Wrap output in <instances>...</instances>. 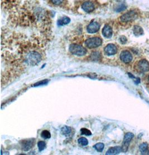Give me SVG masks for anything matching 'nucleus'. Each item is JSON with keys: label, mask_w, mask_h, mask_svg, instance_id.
Listing matches in <instances>:
<instances>
[{"label": "nucleus", "mask_w": 149, "mask_h": 155, "mask_svg": "<svg viewBox=\"0 0 149 155\" xmlns=\"http://www.w3.org/2000/svg\"><path fill=\"white\" fill-rule=\"evenodd\" d=\"M134 68L138 73H144L149 70V62L145 59H142L135 63Z\"/></svg>", "instance_id": "obj_1"}, {"label": "nucleus", "mask_w": 149, "mask_h": 155, "mask_svg": "<svg viewBox=\"0 0 149 155\" xmlns=\"http://www.w3.org/2000/svg\"><path fill=\"white\" fill-rule=\"evenodd\" d=\"M42 60V56L40 54L35 51H33L29 53L27 56L26 62L31 65H35L40 62Z\"/></svg>", "instance_id": "obj_2"}, {"label": "nucleus", "mask_w": 149, "mask_h": 155, "mask_svg": "<svg viewBox=\"0 0 149 155\" xmlns=\"http://www.w3.org/2000/svg\"><path fill=\"white\" fill-rule=\"evenodd\" d=\"M69 50L70 53L78 56H84L87 53V50L84 47L81 45L76 44L70 45L69 46Z\"/></svg>", "instance_id": "obj_3"}, {"label": "nucleus", "mask_w": 149, "mask_h": 155, "mask_svg": "<svg viewBox=\"0 0 149 155\" xmlns=\"http://www.w3.org/2000/svg\"><path fill=\"white\" fill-rule=\"evenodd\" d=\"M102 43V39L98 37H92L85 42V45L89 48H94L100 46Z\"/></svg>", "instance_id": "obj_4"}, {"label": "nucleus", "mask_w": 149, "mask_h": 155, "mask_svg": "<svg viewBox=\"0 0 149 155\" xmlns=\"http://www.w3.org/2000/svg\"><path fill=\"white\" fill-rule=\"evenodd\" d=\"M134 134L131 132H128L125 135L124 138H123V146L121 147L122 151L123 152H126L128 150L130 142L134 138Z\"/></svg>", "instance_id": "obj_5"}, {"label": "nucleus", "mask_w": 149, "mask_h": 155, "mask_svg": "<svg viewBox=\"0 0 149 155\" xmlns=\"http://www.w3.org/2000/svg\"><path fill=\"white\" fill-rule=\"evenodd\" d=\"M138 18V13L135 10L127 12L121 16L120 19L123 22H129L136 19Z\"/></svg>", "instance_id": "obj_6"}, {"label": "nucleus", "mask_w": 149, "mask_h": 155, "mask_svg": "<svg viewBox=\"0 0 149 155\" xmlns=\"http://www.w3.org/2000/svg\"><path fill=\"white\" fill-rule=\"evenodd\" d=\"M22 150L24 151H28L30 150L31 148L34 146V139H30V140H21V142Z\"/></svg>", "instance_id": "obj_7"}, {"label": "nucleus", "mask_w": 149, "mask_h": 155, "mask_svg": "<svg viewBox=\"0 0 149 155\" xmlns=\"http://www.w3.org/2000/svg\"><path fill=\"white\" fill-rule=\"evenodd\" d=\"M120 58L123 62L128 64L132 61V56L129 51H123L120 54Z\"/></svg>", "instance_id": "obj_8"}, {"label": "nucleus", "mask_w": 149, "mask_h": 155, "mask_svg": "<svg viewBox=\"0 0 149 155\" xmlns=\"http://www.w3.org/2000/svg\"><path fill=\"white\" fill-rule=\"evenodd\" d=\"M104 52L108 56L114 55L117 52V48L115 45L109 44L104 48Z\"/></svg>", "instance_id": "obj_9"}, {"label": "nucleus", "mask_w": 149, "mask_h": 155, "mask_svg": "<svg viewBox=\"0 0 149 155\" xmlns=\"http://www.w3.org/2000/svg\"><path fill=\"white\" fill-rule=\"evenodd\" d=\"M100 28V24L97 22H92L89 24L87 28V31L89 33H95L98 31Z\"/></svg>", "instance_id": "obj_10"}, {"label": "nucleus", "mask_w": 149, "mask_h": 155, "mask_svg": "<svg viewBox=\"0 0 149 155\" xmlns=\"http://www.w3.org/2000/svg\"><path fill=\"white\" fill-rule=\"evenodd\" d=\"M82 9L87 12H91L95 10V6L90 1H86L82 4Z\"/></svg>", "instance_id": "obj_11"}, {"label": "nucleus", "mask_w": 149, "mask_h": 155, "mask_svg": "<svg viewBox=\"0 0 149 155\" xmlns=\"http://www.w3.org/2000/svg\"><path fill=\"white\" fill-rule=\"evenodd\" d=\"M113 31H112V28L108 25H106L102 30V35L105 38H110L112 36Z\"/></svg>", "instance_id": "obj_12"}, {"label": "nucleus", "mask_w": 149, "mask_h": 155, "mask_svg": "<svg viewBox=\"0 0 149 155\" xmlns=\"http://www.w3.org/2000/svg\"><path fill=\"white\" fill-rule=\"evenodd\" d=\"M121 151H122L121 147L119 146H116V147L110 148L106 152V155H117L119 154Z\"/></svg>", "instance_id": "obj_13"}, {"label": "nucleus", "mask_w": 149, "mask_h": 155, "mask_svg": "<svg viewBox=\"0 0 149 155\" xmlns=\"http://www.w3.org/2000/svg\"><path fill=\"white\" fill-rule=\"evenodd\" d=\"M140 151L142 155H149V146L147 143H143L141 144L139 146Z\"/></svg>", "instance_id": "obj_14"}, {"label": "nucleus", "mask_w": 149, "mask_h": 155, "mask_svg": "<svg viewBox=\"0 0 149 155\" xmlns=\"http://www.w3.org/2000/svg\"><path fill=\"white\" fill-rule=\"evenodd\" d=\"M70 21V19L67 16H64L57 20V25L58 26H63L64 25H67V24H69Z\"/></svg>", "instance_id": "obj_15"}, {"label": "nucleus", "mask_w": 149, "mask_h": 155, "mask_svg": "<svg viewBox=\"0 0 149 155\" xmlns=\"http://www.w3.org/2000/svg\"><path fill=\"white\" fill-rule=\"evenodd\" d=\"M133 31H134V35L136 36H140L144 34V31L142 28L138 25H135L134 27Z\"/></svg>", "instance_id": "obj_16"}, {"label": "nucleus", "mask_w": 149, "mask_h": 155, "mask_svg": "<svg viewBox=\"0 0 149 155\" xmlns=\"http://www.w3.org/2000/svg\"><path fill=\"white\" fill-rule=\"evenodd\" d=\"M61 133L64 136L69 135L72 132V129L68 126H64L61 128Z\"/></svg>", "instance_id": "obj_17"}, {"label": "nucleus", "mask_w": 149, "mask_h": 155, "mask_svg": "<svg viewBox=\"0 0 149 155\" xmlns=\"http://www.w3.org/2000/svg\"><path fill=\"white\" fill-rule=\"evenodd\" d=\"M93 147L95 148L97 150V151L99 152H102L103 151V149L104 147V145L102 143H98L96 144Z\"/></svg>", "instance_id": "obj_18"}, {"label": "nucleus", "mask_w": 149, "mask_h": 155, "mask_svg": "<svg viewBox=\"0 0 149 155\" xmlns=\"http://www.w3.org/2000/svg\"><path fill=\"white\" fill-rule=\"evenodd\" d=\"M41 136L44 139H49L51 137V134H50V133L48 130H45L42 132Z\"/></svg>", "instance_id": "obj_19"}, {"label": "nucleus", "mask_w": 149, "mask_h": 155, "mask_svg": "<svg viewBox=\"0 0 149 155\" xmlns=\"http://www.w3.org/2000/svg\"><path fill=\"white\" fill-rule=\"evenodd\" d=\"M81 132V134L82 135H85L87 136H91L92 135V132H91L89 129H87L86 128H82L80 129Z\"/></svg>", "instance_id": "obj_20"}, {"label": "nucleus", "mask_w": 149, "mask_h": 155, "mask_svg": "<svg viewBox=\"0 0 149 155\" xmlns=\"http://www.w3.org/2000/svg\"><path fill=\"white\" fill-rule=\"evenodd\" d=\"M78 142L79 144H80L82 145V146H84L88 145V140H87V139H86L85 138H84V137H81L80 138H79Z\"/></svg>", "instance_id": "obj_21"}, {"label": "nucleus", "mask_w": 149, "mask_h": 155, "mask_svg": "<svg viewBox=\"0 0 149 155\" xmlns=\"http://www.w3.org/2000/svg\"><path fill=\"white\" fill-rule=\"evenodd\" d=\"M38 146L39 151H42L46 147V143L44 141H40L38 143Z\"/></svg>", "instance_id": "obj_22"}, {"label": "nucleus", "mask_w": 149, "mask_h": 155, "mask_svg": "<svg viewBox=\"0 0 149 155\" xmlns=\"http://www.w3.org/2000/svg\"><path fill=\"white\" fill-rule=\"evenodd\" d=\"M49 82L48 80H44L42 81H38V83H35L34 86V87H38V86H40V85H46Z\"/></svg>", "instance_id": "obj_23"}, {"label": "nucleus", "mask_w": 149, "mask_h": 155, "mask_svg": "<svg viewBox=\"0 0 149 155\" xmlns=\"http://www.w3.org/2000/svg\"><path fill=\"white\" fill-rule=\"evenodd\" d=\"M99 56H100V54H99V52H95L92 54L91 58H92L93 60H97L99 59Z\"/></svg>", "instance_id": "obj_24"}, {"label": "nucleus", "mask_w": 149, "mask_h": 155, "mask_svg": "<svg viewBox=\"0 0 149 155\" xmlns=\"http://www.w3.org/2000/svg\"><path fill=\"white\" fill-rule=\"evenodd\" d=\"M119 40H120V42L122 44H125L127 42V38L125 36H123V35L121 36L119 39Z\"/></svg>", "instance_id": "obj_25"}, {"label": "nucleus", "mask_w": 149, "mask_h": 155, "mask_svg": "<svg viewBox=\"0 0 149 155\" xmlns=\"http://www.w3.org/2000/svg\"><path fill=\"white\" fill-rule=\"evenodd\" d=\"M51 1L53 4L57 5L61 4L63 1V0H51Z\"/></svg>", "instance_id": "obj_26"}, {"label": "nucleus", "mask_w": 149, "mask_h": 155, "mask_svg": "<svg viewBox=\"0 0 149 155\" xmlns=\"http://www.w3.org/2000/svg\"><path fill=\"white\" fill-rule=\"evenodd\" d=\"M126 7L125 6V5H121L120 7H119L117 9V12H121V11H123V10H124L125 8H126Z\"/></svg>", "instance_id": "obj_27"}, {"label": "nucleus", "mask_w": 149, "mask_h": 155, "mask_svg": "<svg viewBox=\"0 0 149 155\" xmlns=\"http://www.w3.org/2000/svg\"><path fill=\"white\" fill-rule=\"evenodd\" d=\"M147 82H148V84H149V77H148V79H147Z\"/></svg>", "instance_id": "obj_28"}]
</instances>
